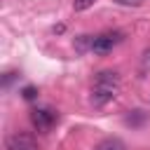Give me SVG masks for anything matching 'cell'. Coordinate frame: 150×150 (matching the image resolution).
<instances>
[{"mask_svg":"<svg viewBox=\"0 0 150 150\" xmlns=\"http://www.w3.org/2000/svg\"><path fill=\"white\" fill-rule=\"evenodd\" d=\"M120 91V75L115 70H101L94 80V89H91V103L96 108L105 105L108 101H112Z\"/></svg>","mask_w":150,"mask_h":150,"instance_id":"obj_1","label":"cell"},{"mask_svg":"<svg viewBox=\"0 0 150 150\" xmlns=\"http://www.w3.org/2000/svg\"><path fill=\"white\" fill-rule=\"evenodd\" d=\"M122 40H124V33H120V30H108V33L94 35L91 52H96V54H108V52H112V47H117Z\"/></svg>","mask_w":150,"mask_h":150,"instance_id":"obj_2","label":"cell"},{"mask_svg":"<svg viewBox=\"0 0 150 150\" xmlns=\"http://www.w3.org/2000/svg\"><path fill=\"white\" fill-rule=\"evenodd\" d=\"M5 148L7 150H40L38 141L30 136V134H23V131H14L5 138Z\"/></svg>","mask_w":150,"mask_h":150,"instance_id":"obj_3","label":"cell"},{"mask_svg":"<svg viewBox=\"0 0 150 150\" xmlns=\"http://www.w3.org/2000/svg\"><path fill=\"white\" fill-rule=\"evenodd\" d=\"M30 122L38 131H49L56 122V112L49 108H35V110H30Z\"/></svg>","mask_w":150,"mask_h":150,"instance_id":"obj_4","label":"cell"},{"mask_svg":"<svg viewBox=\"0 0 150 150\" xmlns=\"http://www.w3.org/2000/svg\"><path fill=\"white\" fill-rule=\"evenodd\" d=\"M96 150H127V145H124L120 138L110 136V138H103V141L96 145Z\"/></svg>","mask_w":150,"mask_h":150,"instance_id":"obj_5","label":"cell"},{"mask_svg":"<svg viewBox=\"0 0 150 150\" xmlns=\"http://www.w3.org/2000/svg\"><path fill=\"white\" fill-rule=\"evenodd\" d=\"M91 42H94V35H80L75 40V49L84 52V49H91Z\"/></svg>","mask_w":150,"mask_h":150,"instance_id":"obj_6","label":"cell"},{"mask_svg":"<svg viewBox=\"0 0 150 150\" xmlns=\"http://www.w3.org/2000/svg\"><path fill=\"white\" fill-rule=\"evenodd\" d=\"M145 117H148V115H145L143 110H131V115H127V124H134V127H136V124H143Z\"/></svg>","mask_w":150,"mask_h":150,"instance_id":"obj_7","label":"cell"},{"mask_svg":"<svg viewBox=\"0 0 150 150\" xmlns=\"http://www.w3.org/2000/svg\"><path fill=\"white\" fill-rule=\"evenodd\" d=\"M94 2H96V0H75V2H73V9H75V12H84V9H89Z\"/></svg>","mask_w":150,"mask_h":150,"instance_id":"obj_8","label":"cell"},{"mask_svg":"<svg viewBox=\"0 0 150 150\" xmlns=\"http://www.w3.org/2000/svg\"><path fill=\"white\" fill-rule=\"evenodd\" d=\"M21 96H23V98H26V101H33V98H35V96H38V89H35V87H30V84H28V87H23V89H21Z\"/></svg>","mask_w":150,"mask_h":150,"instance_id":"obj_9","label":"cell"},{"mask_svg":"<svg viewBox=\"0 0 150 150\" xmlns=\"http://www.w3.org/2000/svg\"><path fill=\"white\" fill-rule=\"evenodd\" d=\"M117 5H124V7H138V5H143L145 0H115Z\"/></svg>","mask_w":150,"mask_h":150,"instance_id":"obj_10","label":"cell"},{"mask_svg":"<svg viewBox=\"0 0 150 150\" xmlns=\"http://www.w3.org/2000/svg\"><path fill=\"white\" fill-rule=\"evenodd\" d=\"M52 30H54V33H63V30H66V26H63V23H59V26H54Z\"/></svg>","mask_w":150,"mask_h":150,"instance_id":"obj_11","label":"cell"}]
</instances>
